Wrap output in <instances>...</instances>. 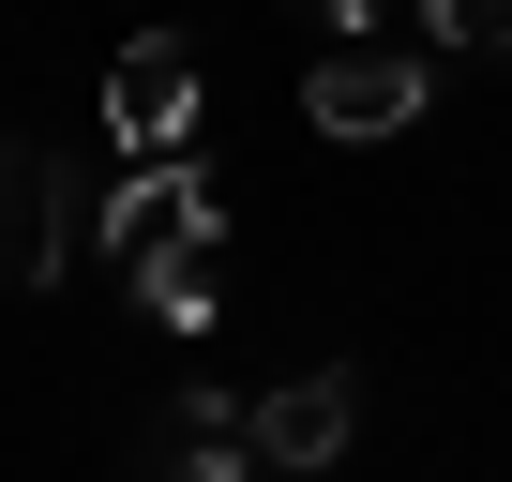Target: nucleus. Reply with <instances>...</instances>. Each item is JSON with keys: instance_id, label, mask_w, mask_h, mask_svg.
Masks as SVG:
<instances>
[{"instance_id": "9", "label": "nucleus", "mask_w": 512, "mask_h": 482, "mask_svg": "<svg viewBox=\"0 0 512 482\" xmlns=\"http://www.w3.org/2000/svg\"><path fill=\"white\" fill-rule=\"evenodd\" d=\"M317 16H332V31H377V16H392V0H317Z\"/></svg>"}, {"instance_id": "1", "label": "nucleus", "mask_w": 512, "mask_h": 482, "mask_svg": "<svg viewBox=\"0 0 512 482\" xmlns=\"http://www.w3.org/2000/svg\"><path fill=\"white\" fill-rule=\"evenodd\" d=\"M422 106H437V61L392 46V31H347V46H317V76H302V121H317V136H407Z\"/></svg>"}, {"instance_id": "2", "label": "nucleus", "mask_w": 512, "mask_h": 482, "mask_svg": "<svg viewBox=\"0 0 512 482\" xmlns=\"http://www.w3.org/2000/svg\"><path fill=\"white\" fill-rule=\"evenodd\" d=\"M91 241H106L121 272H151V257H196V241H226V196H211L181 151H151V166L106 196V226H91Z\"/></svg>"}, {"instance_id": "7", "label": "nucleus", "mask_w": 512, "mask_h": 482, "mask_svg": "<svg viewBox=\"0 0 512 482\" xmlns=\"http://www.w3.org/2000/svg\"><path fill=\"white\" fill-rule=\"evenodd\" d=\"M136 302H151L166 332H211V317H226V287H211V241H196V257H151V272H136Z\"/></svg>"}, {"instance_id": "4", "label": "nucleus", "mask_w": 512, "mask_h": 482, "mask_svg": "<svg viewBox=\"0 0 512 482\" xmlns=\"http://www.w3.org/2000/svg\"><path fill=\"white\" fill-rule=\"evenodd\" d=\"M347 437H362V377H332V362L256 392V467H272V482H317Z\"/></svg>"}, {"instance_id": "3", "label": "nucleus", "mask_w": 512, "mask_h": 482, "mask_svg": "<svg viewBox=\"0 0 512 482\" xmlns=\"http://www.w3.org/2000/svg\"><path fill=\"white\" fill-rule=\"evenodd\" d=\"M106 136H121L136 166L196 136V46H181V31H136V46L106 61Z\"/></svg>"}, {"instance_id": "8", "label": "nucleus", "mask_w": 512, "mask_h": 482, "mask_svg": "<svg viewBox=\"0 0 512 482\" xmlns=\"http://www.w3.org/2000/svg\"><path fill=\"white\" fill-rule=\"evenodd\" d=\"M437 16V61H512V0H422Z\"/></svg>"}, {"instance_id": "5", "label": "nucleus", "mask_w": 512, "mask_h": 482, "mask_svg": "<svg viewBox=\"0 0 512 482\" xmlns=\"http://www.w3.org/2000/svg\"><path fill=\"white\" fill-rule=\"evenodd\" d=\"M151 482H256V407L196 377V392L151 422Z\"/></svg>"}, {"instance_id": "6", "label": "nucleus", "mask_w": 512, "mask_h": 482, "mask_svg": "<svg viewBox=\"0 0 512 482\" xmlns=\"http://www.w3.org/2000/svg\"><path fill=\"white\" fill-rule=\"evenodd\" d=\"M46 272H61V166L0 136V287H46Z\"/></svg>"}]
</instances>
